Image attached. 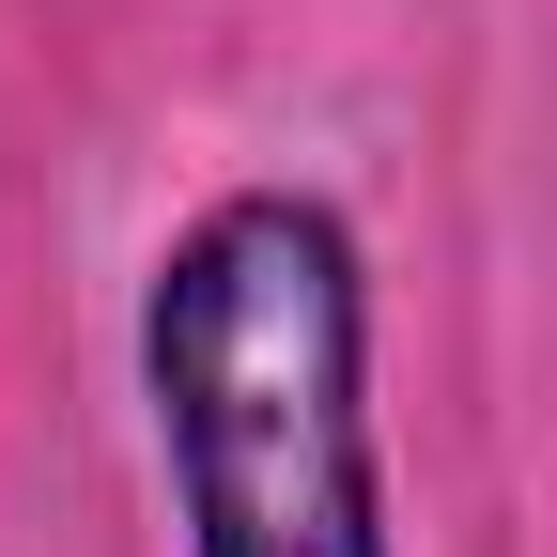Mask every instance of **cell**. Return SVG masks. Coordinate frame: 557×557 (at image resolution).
<instances>
[{"label": "cell", "mask_w": 557, "mask_h": 557, "mask_svg": "<svg viewBox=\"0 0 557 557\" xmlns=\"http://www.w3.org/2000/svg\"><path fill=\"white\" fill-rule=\"evenodd\" d=\"M357 248L325 201H218L156 263V434L201 557H387Z\"/></svg>", "instance_id": "obj_1"}]
</instances>
